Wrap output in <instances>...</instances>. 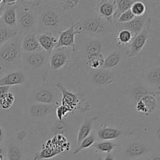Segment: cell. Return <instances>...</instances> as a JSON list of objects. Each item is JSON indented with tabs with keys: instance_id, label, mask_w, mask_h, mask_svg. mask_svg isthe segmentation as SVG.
<instances>
[{
	"instance_id": "cell-14",
	"label": "cell",
	"mask_w": 160,
	"mask_h": 160,
	"mask_svg": "<svg viewBox=\"0 0 160 160\" xmlns=\"http://www.w3.org/2000/svg\"><path fill=\"white\" fill-rule=\"evenodd\" d=\"M36 36H37L38 42L42 49L50 56L53 50L55 49V47L57 43L58 37L53 35L52 34H50V33L37 34Z\"/></svg>"
},
{
	"instance_id": "cell-35",
	"label": "cell",
	"mask_w": 160,
	"mask_h": 160,
	"mask_svg": "<svg viewBox=\"0 0 160 160\" xmlns=\"http://www.w3.org/2000/svg\"><path fill=\"white\" fill-rule=\"evenodd\" d=\"M22 158L23 154L18 147L12 145L8 148L7 160H21Z\"/></svg>"
},
{
	"instance_id": "cell-32",
	"label": "cell",
	"mask_w": 160,
	"mask_h": 160,
	"mask_svg": "<svg viewBox=\"0 0 160 160\" xmlns=\"http://www.w3.org/2000/svg\"><path fill=\"white\" fill-rule=\"evenodd\" d=\"M94 143H95V138L93 134H91L90 135L88 136L85 139H84V140L81 142V144L77 147L75 151L73 152V154H78V153H79L80 152L82 151V150L86 149V148L92 146V145H93Z\"/></svg>"
},
{
	"instance_id": "cell-11",
	"label": "cell",
	"mask_w": 160,
	"mask_h": 160,
	"mask_svg": "<svg viewBox=\"0 0 160 160\" xmlns=\"http://www.w3.org/2000/svg\"><path fill=\"white\" fill-rule=\"evenodd\" d=\"M158 108V102L155 95H146L142 97L136 104V109L145 115H149Z\"/></svg>"
},
{
	"instance_id": "cell-40",
	"label": "cell",
	"mask_w": 160,
	"mask_h": 160,
	"mask_svg": "<svg viewBox=\"0 0 160 160\" xmlns=\"http://www.w3.org/2000/svg\"><path fill=\"white\" fill-rule=\"evenodd\" d=\"M5 7H6V3H5V0H3V3L1 6H0V20H1L2 16L3 11H4Z\"/></svg>"
},
{
	"instance_id": "cell-5",
	"label": "cell",
	"mask_w": 160,
	"mask_h": 160,
	"mask_svg": "<svg viewBox=\"0 0 160 160\" xmlns=\"http://www.w3.org/2000/svg\"><path fill=\"white\" fill-rule=\"evenodd\" d=\"M21 60L32 70L44 69L49 63V55L43 50L31 53H22Z\"/></svg>"
},
{
	"instance_id": "cell-37",
	"label": "cell",
	"mask_w": 160,
	"mask_h": 160,
	"mask_svg": "<svg viewBox=\"0 0 160 160\" xmlns=\"http://www.w3.org/2000/svg\"><path fill=\"white\" fill-rule=\"evenodd\" d=\"M135 16L132 13V12L131 11V9H128L126 12H123L122 14H120V16L117 18V23H128L131 20H134L135 18Z\"/></svg>"
},
{
	"instance_id": "cell-21",
	"label": "cell",
	"mask_w": 160,
	"mask_h": 160,
	"mask_svg": "<svg viewBox=\"0 0 160 160\" xmlns=\"http://www.w3.org/2000/svg\"><path fill=\"white\" fill-rule=\"evenodd\" d=\"M52 111V106L50 105L34 104L29 109V114L34 118H41L48 115Z\"/></svg>"
},
{
	"instance_id": "cell-7",
	"label": "cell",
	"mask_w": 160,
	"mask_h": 160,
	"mask_svg": "<svg viewBox=\"0 0 160 160\" xmlns=\"http://www.w3.org/2000/svg\"><path fill=\"white\" fill-rule=\"evenodd\" d=\"M76 27L77 22L71 23L70 28L59 33L55 49L70 47L73 51L75 52V36L80 34L78 31H76Z\"/></svg>"
},
{
	"instance_id": "cell-24",
	"label": "cell",
	"mask_w": 160,
	"mask_h": 160,
	"mask_svg": "<svg viewBox=\"0 0 160 160\" xmlns=\"http://www.w3.org/2000/svg\"><path fill=\"white\" fill-rule=\"evenodd\" d=\"M95 120V118H92L87 120L84 123L82 124V126L80 128L79 131H78V138H77V146L81 144V142H82L84 139H85L88 136H89L91 134V131L92 129V125H93L94 120Z\"/></svg>"
},
{
	"instance_id": "cell-28",
	"label": "cell",
	"mask_w": 160,
	"mask_h": 160,
	"mask_svg": "<svg viewBox=\"0 0 160 160\" xmlns=\"http://www.w3.org/2000/svg\"><path fill=\"white\" fill-rule=\"evenodd\" d=\"M92 147L100 152H106L110 154L116 147V144L109 141H103L101 142H97L92 145Z\"/></svg>"
},
{
	"instance_id": "cell-3",
	"label": "cell",
	"mask_w": 160,
	"mask_h": 160,
	"mask_svg": "<svg viewBox=\"0 0 160 160\" xmlns=\"http://www.w3.org/2000/svg\"><path fill=\"white\" fill-rule=\"evenodd\" d=\"M38 4L36 2L17 3V28L20 35L35 34L37 31Z\"/></svg>"
},
{
	"instance_id": "cell-18",
	"label": "cell",
	"mask_w": 160,
	"mask_h": 160,
	"mask_svg": "<svg viewBox=\"0 0 160 160\" xmlns=\"http://www.w3.org/2000/svg\"><path fill=\"white\" fill-rule=\"evenodd\" d=\"M17 3L14 5L6 4L2 16L1 20L9 28H17Z\"/></svg>"
},
{
	"instance_id": "cell-12",
	"label": "cell",
	"mask_w": 160,
	"mask_h": 160,
	"mask_svg": "<svg viewBox=\"0 0 160 160\" xmlns=\"http://www.w3.org/2000/svg\"><path fill=\"white\" fill-rule=\"evenodd\" d=\"M66 48L54 49L49 56L50 69L52 70H58L63 67L67 63L69 56L65 51Z\"/></svg>"
},
{
	"instance_id": "cell-33",
	"label": "cell",
	"mask_w": 160,
	"mask_h": 160,
	"mask_svg": "<svg viewBox=\"0 0 160 160\" xmlns=\"http://www.w3.org/2000/svg\"><path fill=\"white\" fill-rule=\"evenodd\" d=\"M130 9L136 17H142L146 13V6L142 2L140 1H134Z\"/></svg>"
},
{
	"instance_id": "cell-27",
	"label": "cell",
	"mask_w": 160,
	"mask_h": 160,
	"mask_svg": "<svg viewBox=\"0 0 160 160\" xmlns=\"http://www.w3.org/2000/svg\"><path fill=\"white\" fill-rule=\"evenodd\" d=\"M102 43L99 38H92L85 45V56L102 52Z\"/></svg>"
},
{
	"instance_id": "cell-43",
	"label": "cell",
	"mask_w": 160,
	"mask_h": 160,
	"mask_svg": "<svg viewBox=\"0 0 160 160\" xmlns=\"http://www.w3.org/2000/svg\"><path fill=\"white\" fill-rule=\"evenodd\" d=\"M5 74H6V72H5L4 70H3L2 69V67H0V78H2V77L4 76Z\"/></svg>"
},
{
	"instance_id": "cell-38",
	"label": "cell",
	"mask_w": 160,
	"mask_h": 160,
	"mask_svg": "<svg viewBox=\"0 0 160 160\" xmlns=\"http://www.w3.org/2000/svg\"><path fill=\"white\" fill-rule=\"evenodd\" d=\"M70 112H72V111L70 110V109L65 107V106H60L56 109V117H57V118L59 119V120H60L61 121V120H62L63 117H65Z\"/></svg>"
},
{
	"instance_id": "cell-46",
	"label": "cell",
	"mask_w": 160,
	"mask_h": 160,
	"mask_svg": "<svg viewBox=\"0 0 160 160\" xmlns=\"http://www.w3.org/2000/svg\"><path fill=\"white\" fill-rule=\"evenodd\" d=\"M0 160H4V156H0Z\"/></svg>"
},
{
	"instance_id": "cell-39",
	"label": "cell",
	"mask_w": 160,
	"mask_h": 160,
	"mask_svg": "<svg viewBox=\"0 0 160 160\" xmlns=\"http://www.w3.org/2000/svg\"><path fill=\"white\" fill-rule=\"evenodd\" d=\"M9 88H10V87H8V86H2V87H0V97L2 96L5 94L8 93Z\"/></svg>"
},
{
	"instance_id": "cell-22",
	"label": "cell",
	"mask_w": 160,
	"mask_h": 160,
	"mask_svg": "<svg viewBox=\"0 0 160 160\" xmlns=\"http://www.w3.org/2000/svg\"><path fill=\"white\" fill-rule=\"evenodd\" d=\"M17 28H9L0 20V46L6 42L18 35Z\"/></svg>"
},
{
	"instance_id": "cell-8",
	"label": "cell",
	"mask_w": 160,
	"mask_h": 160,
	"mask_svg": "<svg viewBox=\"0 0 160 160\" xmlns=\"http://www.w3.org/2000/svg\"><path fill=\"white\" fill-rule=\"evenodd\" d=\"M150 24L147 25L146 28L143 30L141 33L135 36L131 43L129 44V50L127 51L126 55L128 57H134L137 56L139 52L142 50L144 46L146 44L147 41H148V36H149L150 32Z\"/></svg>"
},
{
	"instance_id": "cell-23",
	"label": "cell",
	"mask_w": 160,
	"mask_h": 160,
	"mask_svg": "<svg viewBox=\"0 0 160 160\" xmlns=\"http://www.w3.org/2000/svg\"><path fill=\"white\" fill-rule=\"evenodd\" d=\"M121 134L122 131L118 129L112 128H105L100 129L97 133V135L99 140L109 141L118 138Z\"/></svg>"
},
{
	"instance_id": "cell-34",
	"label": "cell",
	"mask_w": 160,
	"mask_h": 160,
	"mask_svg": "<svg viewBox=\"0 0 160 160\" xmlns=\"http://www.w3.org/2000/svg\"><path fill=\"white\" fill-rule=\"evenodd\" d=\"M133 38H134V36L130 31H127V30H121L118 32L117 39L120 44L128 45L131 43Z\"/></svg>"
},
{
	"instance_id": "cell-26",
	"label": "cell",
	"mask_w": 160,
	"mask_h": 160,
	"mask_svg": "<svg viewBox=\"0 0 160 160\" xmlns=\"http://www.w3.org/2000/svg\"><path fill=\"white\" fill-rule=\"evenodd\" d=\"M120 52L119 51H114L111 52L106 59H104V63H103L102 67L101 69L102 70H111L113 69L114 67H117L120 63Z\"/></svg>"
},
{
	"instance_id": "cell-9",
	"label": "cell",
	"mask_w": 160,
	"mask_h": 160,
	"mask_svg": "<svg viewBox=\"0 0 160 160\" xmlns=\"http://www.w3.org/2000/svg\"><path fill=\"white\" fill-rule=\"evenodd\" d=\"M95 11L102 18L113 24V17L116 12V1H100Z\"/></svg>"
},
{
	"instance_id": "cell-25",
	"label": "cell",
	"mask_w": 160,
	"mask_h": 160,
	"mask_svg": "<svg viewBox=\"0 0 160 160\" xmlns=\"http://www.w3.org/2000/svg\"><path fill=\"white\" fill-rule=\"evenodd\" d=\"M104 55L102 52L95 53L86 56V62L92 70L101 69L104 63Z\"/></svg>"
},
{
	"instance_id": "cell-6",
	"label": "cell",
	"mask_w": 160,
	"mask_h": 160,
	"mask_svg": "<svg viewBox=\"0 0 160 160\" xmlns=\"http://www.w3.org/2000/svg\"><path fill=\"white\" fill-rule=\"evenodd\" d=\"M151 23V20L149 18H148V15L145 13V15L142 17H137L134 20H131L128 23H116V29L118 31L121 30H127L130 31L133 34L134 38L137 34L142 32L144 29L147 27V25Z\"/></svg>"
},
{
	"instance_id": "cell-15",
	"label": "cell",
	"mask_w": 160,
	"mask_h": 160,
	"mask_svg": "<svg viewBox=\"0 0 160 160\" xmlns=\"http://www.w3.org/2000/svg\"><path fill=\"white\" fill-rule=\"evenodd\" d=\"M25 81H26V76L23 72L12 71L7 74H5L2 78H0V87L20 85L23 84Z\"/></svg>"
},
{
	"instance_id": "cell-17",
	"label": "cell",
	"mask_w": 160,
	"mask_h": 160,
	"mask_svg": "<svg viewBox=\"0 0 160 160\" xmlns=\"http://www.w3.org/2000/svg\"><path fill=\"white\" fill-rule=\"evenodd\" d=\"M92 79L98 85H108L114 81V75L108 70H93L92 72Z\"/></svg>"
},
{
	"instance_id": "cell-31",
	"label": "cell",
	"mask_w": 160,
	"mask_h": 160,
	"mask_svg": "<svg viewBox=\"0 0 160 160\" xmlns=\"http://www.w3.org/2000/svg\"><path fill=\"white\" fill-rule=\"evenodd\" d=\"M15 102V97L14 95L11 92L5 94L2 96L0 97V109L7 110L10 109Z\"/></svg>"
},
{
	"instance_id": "cell-45",
	"label": "cell",
	"mask_w": 160,
	"mask_h": 160,
	"mask_svg": "<svg viewBox=\"0 0 160 160\" xmlns=\"http://www.w3.org/2000/svg\"><path fill=\"white\" fill-rule=\"evenodd\" d=\"M2 155H3V150L2 148L0 147V156H2Z\"/></svg>"
},
{
	"instance_id": "cell-20",
	"label": "cell",
	"mask_w": 160,
	"mask_h": 160,
	"mask_svg": "<svg viewBox=\"0 0 160 160\" xmlns=\"http://www.w3.org/2000/svg\"><path fill=\"white\" fill-rule=\"evenodd\" d=\"M34 99L42 104L51 105L56 102V98L52 91L49 89L43 88L37 91L34 95Z\"/></svg>"
},
{
	"instance_id": "cell-16",
	"label": "cell",
	"mask_w": 160,
	"mask_h": 160,
	"mask_svg": "<svg viewBox=\"0 0 160 160\" xmlns=\"http://www.w3.org/2000/svg\"><path fill=\"white\" fill-rule=\"evenodd\" d=\"M36 34H28L23 36L21 41L22 53L35 52L42 50L38 42Z\"/></svg>"
},
{
	"instance_id": "cell-1",
	"label": "cell",
	"mask_w": 160,
	"mask_h": 160,
	"mask_svg": "<svg viewBox=\"0 0 160 160\" xmlns=\"http://www.w3.org/2000/svg\"><path fill=\"white\" fill-rule=\"evenodd\" d=\"M78 31L92 38H100L112 34L115 31L114 25L100 17L95 10L88 12L81 20L77 22Z\"/></svg>"
},
{
	"instance_id": "cell-41",
	"label": "cell",
	"mask_w": 160,
	"mask_h": 160,
	"mask_svg": "<svg viewBox=\"0 0 160 160\" xmlns=\"http://www.w3.org/2000/svg\"><path fill=\"white\" fill-rule=\"evenodd\" d=\"M4 136H5L4 131H3L2 128L0 127V143H1V142H2L3 140H4Z\"/></svg>"
},
{
	"instance_id": "cell-13",
	"label": "cell",
	"mask_w": 160,
	"mask_h": 160,
	"mask_svg": "<svg viewBox=\"0 0 160 160\" xmlns=\"http://www.w3.org/2000/svg\"><path fill=\"white\" fill-rule=\"evenodd\" d=\"M151 152L148 146L140 142H134L126 148L124 151L125 157L130 159H138L147 156Z\"/></svg>"
},
{
	"instance_id": "cell-10",
	"label": "cell",
	"mask_w": 160,
	"mask_h": 160,
	"mask_svg": "<svg viewBox=\"0 0 160 160\" xmlns=\"http://www.w3.org/2000/svg\"><path fill=\"white\" fill-rule=\"evenodd\" d=\"M56 86L62 93L61 106L68 108L71 111L76 109L77 107H78V105L80 102L79 97L76 94L67 90L61 83H56Z\"/></svg>"
},
{
	"instance_id": "cell-29",
	"label": "cell",
	"mask_w": 160,
	"mask_h": 160,
	"mask_svg": "<svg viewBox=\"0 0 160 160\" xmlns=\"http://www.w3.org/2000/svg\"><path fill=\"white\" fill-rule=\"evenodd\" d=\"M62 152L59 149H56L54 148H51L50 146H48L47 148H44L41 151L40 153L36 155L34 157V160H41L44 159H51L54 156H57L58 154L61 153Z\"/></svg>"
},
{
	"instance_id": "cell-42",
	"label": "cell",
	"mask_w": 160,
	"mask_h": 160,
	"mask_svg": "<svg viewBox=\"0 0 160 160\" xmlns=\"http://www.w3.org/2000/svg\"><path fill=\"white\" fill-rule=\"evenodd\" d=\"M104 160H114V159H113V157L112 156V155L107 154V156H106V158H105Z\"/></svg>"
},
{
	"instance_id": "cell-2",
	"label": "cell",
	"mask_w": 160,
	"mask_h": 160,
	"mask_svg": "<svg viewBox=\"0 0 160 160\" xmlns=\"http://www.w3.org/2000/svg\"><path fill=\"white\" fill-rule=\"evenodd\" d=\"M37 6V31L38 34L50 33L58 37L63 31V19L60 9L52 6Z\"/></svg>"
},
{
	"instance_id": "cell-4",
	"label": "cell",
	"mask_w": 160,
	"mask_h": 160,
	"mask_svg": "<svg viewBox=\"0 0 160 160\" xmlns=\"http://www.w3.org/2000/svg\"><path fill=\"white\" fill-rule=\"evenodd\" d=\"M23 36L18 34L0 46V67L5 72L12 70L21 60V41Z\"/></svg>"
},
{
	"instance_id": "cell-36",
	"label": "cell",
	"mask_w": 160,
	"mask_h": 160,
	"mask_svg": "<svg viewBox=\"0 0 160 160\" xmlns=\"http://www.w3.org/2000/svg\"><path fill=\"white\" fill-rule=\"evenodd\" d=\"M58 5L63 11H69L73 9L79 5V1H60L58 2Z\"/></svg>"
},
{
	"instance_id": "cell-30",
	"label": "cell",
	"mask_w": 160,
	"mask_h": 160,
	"mask_svg": "<svg viewBox=\"0 0 160 160\" xmlns=\"http://www.w3.org/2000/svg\"><path fill=\"white\" fill-rule=\"evenodd\" d=\"M134 1L132 0H117L116 1V12L114 17H117L131 9V6Z\"/></svg>"
},
{
	"instance_id": "cell-47",
	"label": "cell",
	"mask_w": 160,
	"mask_h": 160,
	"mask_svg": "<svg viewBox=\"0 0 160 160\" xmlns=\"http://www.w3.org/2000/svg\"><path fill=\"white\" fill-rule=\"evenodd\" d=\"M2 3H3V0H0V6L2 5Z\"/></svg>"
},
{
	"instance_id": "cell-44",
	"label": "cell",
	"mask_w": 160,
	"mask_h": 160,
	"mask_svg": "<svg viewBox=\"0 0 160 160\" xmlns=\"http://www.w3.org/2000/svg\"><path fill=\"white\" fill-rule=\"evenodd\" d=\"M151 160H160L159 156H158V155L157 156H154L152 158Z\"/></svg>"
},
{
	"instance_id": "cell-19",
	"label": "cell",
	"mask_w": 160,
	"mask_h": 160,
	"mask_svg": "<svg viewBox=\"0 0 160 160\" xmlns=\"http://www.w3.org/2000/svg\"><path fill=\"white\" fill-rule=\"evenodd\" d=\"M145 81L148 83L149 87L159 91L160 84V69L159 67L149 69L145 74Z\"/></svg>"
}]
</instances>
